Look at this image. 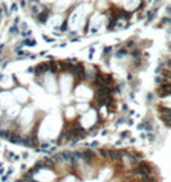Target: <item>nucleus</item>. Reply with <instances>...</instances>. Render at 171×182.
Segmentation results:
<instances>
[{"label":"nucleus","mask_w":171,"mask_h":182,"mask_svg":"<svg viewBox=\"0 0 171 182\" xmlns=\"http://www.w3.org/2000/svg\"><path fill=\"white\" fill-rule=\"evenodd\" d=\"M75 74H76V77L80 80V81L85 80V77H86V72H85V69H84V67H82L81 64H77L76 67H75Z\"/></svg>","instance_id":"f257e3e1"},{"label":"nucleus","mask_w":171,"mask_h":182,"mask_svg":"<svg viewBox=\"0 0 171 182\" xmlns=\"http://www.w3.org/2000/svg\"><path fill=\"white\" fill-rule=\"evenodd\" d=\"M171 94V83H163L158 90V95L160 96H167Z\"/></svg>","instance_id":"f03ea898"},{"label":"nucleus","mask_w":171,"mask_h":182,"mask_svg":"<svg viewBox=\"0 0 171 182\" xmlns=\"http://www.w3.org/2000/svg\"><path fill=\"white\" fill-rule=\"evenodd\" d=\"M111 92H112V90H111L108 86H100V87L98 89L99 98H107V96H109Z\"/></svg>","instance_id":"7ed1b4c3"},{"label":"nucleus","mask_w":171,"mask_h":182,"mask_svg":"<svg viewBox=\"0 0 171 182\" xmlns=\"http://www.w3.org/2000/svg\"><path fill=\"white\" fill-rule=\"evenodd\" d=\"M49 69V64L48 63H41V64H39L37 67H35V74L36 76H40L41 73H44L45 71H48Z\"/></svg>","instance_id":"20e7f679"},{"label":"nucleus","mask_w":171,"mask_h":182,"mask_svg":"<svg viewBox=\"0 0 171 182\" xmlns=\"http://www.w3.org/2000/svg\"><path fill=\"white\" fill-rule=\"evenodd\" d=\"M81 154H82V158H81V159H82L85 163H90V160H91L93 157H94V153H93L91 150H85Z\"/></svg>","instance_id":"39448f33"},{"label":"nucleus","mask_w":171,"mask_h":182,"mask_svg":"<svg viewBox=\"0 0 171 182\" xmlns=\"http://www.w3.org/2000/svg\"><path fill=\"white\" fill-rule=\"evenodd\" d=\"M138 167H139V168L143 171V173H145V174H151L152 173V168L145 162H140L139 164H138Z\"/></svg>","instance_id":"423d86ee"},{"label":"nucleus","mask_w":171,"mask_h":182,"mask_svg":"<svg viewBox=\"0 0 171 182\" xmlns=\"http://www.w3.org/2000/svg\"><path fill=\"white\" fill-rule=\"evenodd\" d=\"M107 154H108V158H109V159L116 160V162L121 160V157L118 155V153H117V150H107Z\"/></svg>","instance_id":"0eeeda50"},{"label":"nucleus","mask_w":171,"mask_h":182,"mask_svg":"<svg viewBox=\"0 0 171 182\" xmlns=\"http://www.w3.org/2000/svg\"><path fill=\"white\" fill-rule=\"evenodd\" d=\"M94 83L97 86H99V87H100V86H106L104 85V81H103V76H102L100 73H97L94 76Z\"/></svg>","instance_id":"6e6552de"},{"label":"nucleus","mask_w":171,"mask_h":182,"mask_svg":"<svg viewBox=\"0 0 171 182\" xmlns=\"http://www.w3.org/2000/svg\"><path fill=\"white\" fill-rule=\"evenodd\" d=\"M48 18H49V13H48V12H44V13L39 14V17H37L39 22H41V23L46 22V21H48Z\"/></svg>","instance_id":"1a4fd4ad"},{"label":"nucleus","mask_w":171,"mask_h":182,"mask_svg":"<svg viewBox=\"0 0 171 182\" xmlns=\"http://www.w3.org/2000/svg\"><path fill=\"white\" fill-rule=\"evenodd\" d=\"M62 157L66 162H70L72 158H73V153H71V151H64V153H62Z\"/></svg>","instance_id":"9d476101"},{"label":"nucleus","mask_w":171,"mask_h":182,"mask_svg":"<svg viewBox=\"0 0 171 182\" xmlns=\"http://www.w3.org/2000/svg\"><path fill=\"white\" fill-rule=\"evenodd\" d=\"M160 113L165 115V118L166 117H171V109L170 108H160Z\"/></svg>","instance_id":"9b49d317"},{"label":"nucleus","mask_w":171,"mask_h":182,"mask_svg":"<svg viewBox=\"0 0 171 182\" xmlns=\"http://www.w3.org/2000/svg\"><path fill=\"white\" fill-rule=\"evenodd\" d=\"M44 166L46 167V168H53L54 167V162L52 159H48V158H45L44 159Z\"/></svg>","instance_id":"f8f14e48"},{"label":"nucleus","mask_w":171,"mask_h":182,"mask_svg":"<svg viewBox=\"0 0 171 182\" xmlns=\"http://www.w3.org/2000/svg\"><path fill=\"white\" fill-rule=\"evenodd\" d=\"M103 81H104V85H108V83H111L113 81L112 80V76H111V74H106V76H103Z\"/></svg>","instance_id":"ddd939ff"},{"label":"nucleus","mask_w":171,"mask_h":182,"mask_svg":"<svg viewBox=\"0 0 171 182\" xmlns=\"http://www.w3.org/2000/svg\"><path fill=\"white\" fill-rule=\"evenodd\" d=\"M133 174H136V176H142V174H145V173H143V171L139 168V167H135V168L133 169Z\"/></svg>","instance_id":"4468645a"},{"label":"nucleus","mask_w":171,"mask_h":182,"mask_svg":"<svg viewBox=\"0 0 171 182\" xmlns=\"http://www.w3.org/2000/svg\"><path fill=\"white\" fill-rule=\"evenodd\" d=\"M59 65H61V69L63 71V72H67V71H68V65H70V64H67L66 62H59Z\"/></svg>","instance_id":"2eb2a0df"},{"label":"nucleus","mask_w":171,"mask_h":182,"mask_svg":"<svg viewBox=\"0 0 171 182\" xmlns=\"http://www.w3.org/2000/svg\"><path fill=\"white\" fill-rule=\"evenodd\" d=\"M54 159H55V162H57V163H63V162H64V159H63L62 154L55 155V157H54Z\"/></svg>","instance_id":"dca6fc26"},{"label":"nucleus","mask_w":171,"mask_h":182,"mask_svg":"<svg viewBox=\"0 0 171 182\" xmlns=\"http://www.w3.org/2000/svg\"><path fill=\"white\" fill-rule=\"evenodd\" d=\"M162 76L167 77V78H171V71H162Z\"/></svg>","instance_id":"f3484780"},{"label":"nucleus","mask_w":171,"mask_h":182,"mask_svg":"<svg viewBox=\"0 0 171 182\" xmlns=\"http://www.w3.org/2000/svg\"><path fill=\"white\" fill-rule=\"evenodd\" d=\"M99 154L102 155L103 158H108V154H107V150H104V149H102V150H99Z\"/></svg>","instance_id":"a211bd4d"},{"label":"nucleus","mask_w":171,"mask_h":182,"mask_svg":"<svg viewBox=\"0 0 171 182\" xmlns=\"http://www.w3.org/2000/svg\"><path fill=\"white\" fill-rule=\"evenodd\" d=\"M61 30H62V31H66V30H67V21H64V23L62 25Z\"/></svg>","instance_id":"6ab92c4d"},{"label":"nucleus","mask_w":171,"mask_h":182,"mask_svg":"<svg viewBox=\"0 0 171 182\" xmlns=\"http://www.w3.org/2000/svg\"><path fill=\"white\" fill-rule=\"evenodd\" d=\"M156 82H158V83H163L165 82V78H162V77H157V78H156Z\"/></svg>","instance_id":"aec40b11"},{"label":"nucleus","mask_w":171,"mask_h":182,"mask_svg":"<svg viewBox=\"0 0 171 182\" xmlns=\"http://www.w3.org/2000/svg\"><path fill=\"white\" fill-rule=\"evenodd\" d=\"M125 54H126V50H121V52L117 53V56H122V55H125Z\"/></svg>","instance_id":"412c9836"},{"label":"nucleus","mask_w":171,"mask_h":182,"mask_svg":"<svg viewBox=\"0 0 171 182\" xmlns=\"http://www.w3.org/2000/svg\"><path fill=\"white\" fill-rule=\"evenodd\" d=\"M111 50H112V47H106V49H104V54H108V53H111Z\"/></svg>","instance_id":"4be33fe9"},{"label":"nucleus","mask_w":171,"mask_h":182,"mask_svg":"<svg viewBox=\"0 0 171 182\" xmlns=\"http://www.w3.org/2000/svg\"><path fill=\"white\" fill-rule=\"evenodd\" d=\"M44 40H45V41H49V43H53L54 38H48L46 36H44Z\"/></svg>","instance_id":"5701e85b"},{"label":"nucleus","mask_w":171,"mask_h":182,"mask_svg":"<svg viewBox=\"0 0 171 182\" xmlns=\"http://www.w3.org/2000/svg\"><path fill=\"white\" fill-rule=\"evenodd\" d=\"M46 148H49V144H41V150H43V149H46Z\"/></svg>","instance_id":"b1692460"},{"label":"nucleus","mask_w":171,"mask_h":182,"mask_svg":"<svg viewBox=\"0 0 171 182\" xmlns=\"http://www.w3.org/2000/svg\"><path fill=\"white\" fill-rule=\"evenodd\" d=\"M124 122H125V121H124V118H120L118 121H117V123H118V124H121V123H124Z\"/></svg>","instance_id":"393cba45"},{"label":"nucleus","mask_w":171,"mask_h":182,"mask_svg":"<svg viewBox=\"0 0 171 182\" xmlns=\"http://www.w3.org/2000/svg\"><path fill=\"white\" fill-rule=\"evenodd\" d=\"M144 126H145V123H142V124H139V126H138V128H139V130H143Z\"/></svg>","instance_id":"a878e982"},{"label":"nucleus","mask_w":171,"mask_h":182,"mask_svg":"<svg viewBox=\"0 0 171 182\" xmlns=\"http://www.w3.org/2000/svg\"><path fill=\"white\" fill-rule=\"evenodd\" d=\"M148 139L151 140V141H153V140H154V136H153V135H148Z\"/></svg>","instance_id":"bb28decb"},{"label":"nucleus","mask_w":171,"mask_h":182,"mask_svg":"<svg viewBox=\"0 0 171 182\" xmlns=\"http://www.w3.org/2000/svg\"><path fill=\"white\" fill-rule=\"evenodd\" d=\"M167 65H169L170 69H171V59H170V60H167Z\"/></svg>","instance_id":"cd10ccee"},{"label":"nucleus","mask_w":171,"mask_h":182,"mask_svg":"<svg viewBox=\"0 0 171 182\" xmlns=\"http://www.w3.org/2000/svg\"><path fill=\"white\" fill-rule=\"evenodd\" d=\"M27 182H37V181H35V180H34V178H32V180H28V181H27Z\"/></svg>","instance_id":"c85d7f7f"},{"label":"nucleus","mask_w":171,"mask_h":182,"mask_svg":"<svg viewBox=\"0 0 171 182\" xmlns=\"http://www.w3.org/2000/svg\"><path fill=\"white\" fill-rule=\"evenodd\" d=\"M167 13H171V8H167Z\"/></svg>","instance_id":"c756f323"}]
</instances>
